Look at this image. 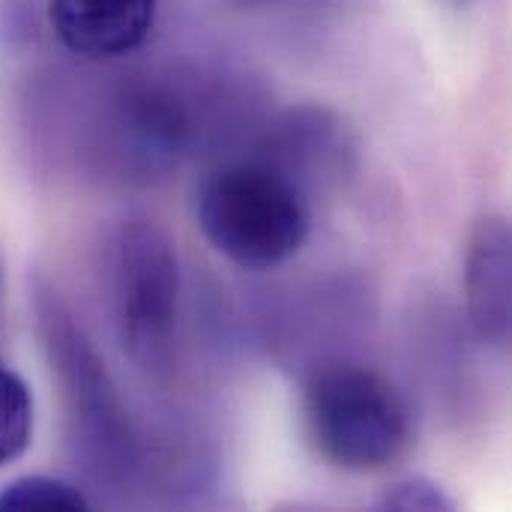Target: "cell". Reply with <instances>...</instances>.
Segmentation results:
<instances>
[{
	"label": "cell",
	"mask_w": 512,
	"mask_h": 512,
	"mask_svg": "<svg viewBox=\"0 0 512 512\" xmlns=\"http://www.w3.org/2000/svg\"><path fill=\"white\" fill-rule=\"evenodd\" d=\"M195 210L210 246L246 270H273L291 261L312 231L300 183L255 159L216 165L198 189Z\"/></svg>",
	"instance_id": "1"
},
{
	"label": "cell",
	"mask_w": 512,
	"mask_h": 512,
	"mask_svg": "<svg viewBox=\"0 0 512 512\" xmlns=\"http://www.w3.org/2000/svg\"><path fill=\"white\" fill-rule=\"evenodd\" d=\"M306 429L315 450L342 471H381L411 447V408L375 369L330 363L303 393Z\"/></svg>",
	"instance_id": "2"
},
{
	"label": "cell",
	"mask_w": 512,
	"mask_h": 512,
	"mask_svg": "<svg viewBox=\"0 0 512 512\" xmlns=\"http://www.w3.org/2000/svg\"><path fill=\"white\" fill-rule=\"evenodd\" d=\"M114 315L135 366L147 372L168 366L180 318V261L171 237L150 219H132L120 231Z\"/></svg>",
	"instance_id": "3"
},
{
	"label": "cell",
	"mask_w": 512,
	"mask_h": 512,
	"mask_svg": "<svg viewBox=\"0 0 512 512\" xmlns=\"http://www.w3.org/2000/svg\"><path fill=\"white\" fill-rule=\"evenodd\" d=\"M42 327H45V345L51 351V360L57 363L63 393L69 399V411L72 420L78 423L84 444L108 468H123L132 450L129 423L114 396V387L108 384L105 369L93 357L81 330H75L69 315L51 297H45L42 306Z\"/></svg>",
	"instance_id": "4"
},
{
	"label": "cell",
	"mask_w": 512,
	"mask_h": 512,
	"mask_svg": "<svg viewBox=\"0 0 512 512\" xmlns=\"http://www.w3.org/2000/svg\"><path fill=\"white\" fill-rule=\"evenodd\" d=\"M156 6L159 0H48V21L66 51L117 60L147 42Z\"/></svg>",
	"instance_id": "5"
},
{
	"label": "cell",
	"mask_w": 512,
	"mask_h": 512,
	"mask_svg": "<svg viewBox=\"0 0 512 512\" xmlns=\"http://www.w3.org/2000/svg\"><path fill=\"white\" fill-rule=\"evenodd\" d=\"M512 237L507 219L486 216L468 240L465 300L474 333L486 345L504 348L512 327Z\"/></svg>",
	"instance_id": "6"
},
{
	"label": "cell",
	"mask_w": 512,
	"mask_h": 512,
	"mask_svg": "<svg viewBox=\"0 0 512 512\" xmlns=\"http://www.w3.org/2000/svg\"><path fill=\"white\" fill-rule=\"evenodd\" d=\"M33 441V396L24 378L0 360V468L21 459Z\"/></svg>",
	"instance_id": "7"
},
{
	"label": "cell",
	"mask_w": 512,
	"mask_h": 512,
	"mask_svg": "<svg viewBox=\"0 0 512 512\" xmlns=\"http://www.w3.org/2000/svg\"><path fill=\"white\" fill-rule=\"evenodd\" d=\"M87 495L57 477H18L0 489V512H84Z\"/></svg>",
	"instance_id": "8"
},
{
	"label": "cell",
	"mask_w": 512,
	"mask_h": 512,
	"mask_svg": "<svg viewBox=\"0 0 512 512\" xmlns=\"http://www.w3.org/2000/svg\"><path fill=\"white\" fill-rule=\"evenodd\" d=\"M378 507L396 512H450L456 504L438 483L414 477V480H405V483H396L393 489H387L384 498L378 501Z\"/></svg>",
	"instance_id": "9"
},
{
	"label": "cell",
	"mask_w": 512,
	"mask_h": 512,
	"mask_svg": "<svg viewBox=\"0 0 512 512\" xmlns=\"http://www.w3.org/2000/svg\"><path fill=\"white\" fill-rule=\"evenodd\" d=\"M255 3H279V0H255Z\"/></svg>",
	"instance_id": "10"
}]
</instances>
